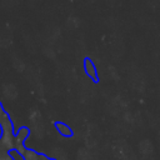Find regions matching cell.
Returning a JSON list of instances; mask_svg holds the SVG:
<instances>
[{
    "label": "cell",
    "mask_w": 160,
    "mask_h": 160,
    "mask_svg": "<svg viewBox=\"0 0 160 160\" xmlns=\"http://www.w3.org/2000/svg\"><path fill=\"white\" fill-rule=\"evenodd\" d=\"M29 134L30 132L28 128H20L15 134V149L22 154H25L26 151V148L24 145H25V140L29 136Z\"/></svg>",
    "instance_id": "1"
},
{
    "label": "cell",
    "mask_w": 160,
    "mask_h": 160,
    "mask_svg": "<svg viewBox=\"0 0 160 160\" xmlns=\"http://www.w3.org/2000/svg\"><path fill=\"white\" fill-rule=\"evenodd\" d=\"M84 70L85 72L89 75V78L94 81H98V71L95 69V65L92 64V61L90 59H85L84 60Z\"/></svg>",
    "instance_id": "2"
},
{
    "label": "cell",
    "mask_w": 160,
    "mask_h": 160,
    "mask_svg": "<svg viewBox=\"0 0 160 160\" xmlns=\"http://www.w3.org/2000/svg\"><path fill=\"white\" fill-rule=\"evenodd\" d=\"M55 128H56V130L59 131L60 135H62V136H65V138H70V136H72V130H71L66 124L56 122V124H55Z\"/></svg>",
    "instance_id": "3"
},
{
    "label": "cell",
    "mask_w": 160,
    "mask_h": 160,
    "mask_svg": "<svg viewBox=\"0 0 160 160\" xmlns=\"http://www.w3.org/2000/svg\"><path fill=\"white\" fill-rule=\"evenodd\" d=\"M9 155H10V158H11L12 160H26V159H25V155H24L22 152L18 151L16 149L10 150V151H9Z\"/></svg>",
    "instance_id": "4"
},
{
    "label": "cell",
    "mask_w": 160,
    "mask_h": 160,
    "mask_svg": "<svg viewBox=\"0 0 160 160\" xmlns=\"http://www.w3.org/2000/svg\"><path fill=\"white\" fill-rule=\"evenodd\" d=\"M0 160H12V159L10 158L9 152H8V151H5L1 146H0Z\"/></svg>",
    "instance_id": "5"
}]
</instances>
